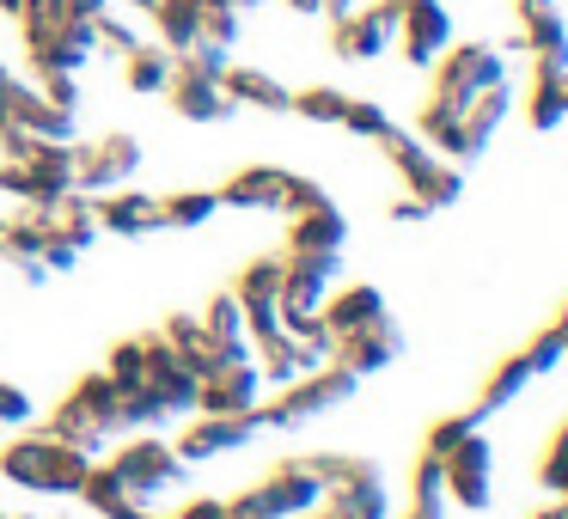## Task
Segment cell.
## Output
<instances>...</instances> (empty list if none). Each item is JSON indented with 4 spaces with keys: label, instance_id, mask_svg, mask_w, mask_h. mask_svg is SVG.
<instances>
[{
    "label": "cell",
    "instance_id": "obj_45",
    "mask_svg": "<svg viewBox=\"0 0 568 519\" xmlns=\"http://www.w3.org/2000/svg\"><path fill=\"white\" fill-rule=\"evenodd\" d=\"M287 336H300L312 360H331V348H336V330H331V324H324V312H312V318L287 324Z\"/></svg>",
    "mask_w": 568,
    "mask_h": 519
},
{
    "label": "cell",
    "instance_id": "obj_9",
    "mask_svg": "<svg viewBox=\"0 0 568 519\" xmlns=\"http://www.w3.org/2000/svg\"><path fill=\"white\" fill-rule=\"evenodd\" d=\"M440 477H446V501L453 507H465V513H483V507L495 501V446H489V434H465L458 446H446L440 458Z\"/></svg>",
    "mask_w": 568,
    "mask_h": 519
},
{
    "label": "cell",
    "instance_id": "obj_12",
    "mask_svg": "<svg viewBox=\"0 0 568 519\" xmlns=\"http://www.w3.org/2000/svg\"><path fill=\"white\" fill-rule=\"evenodd\" d=\"M397 43V0H373V7H348L331 19V50L343 62H379Z\"/></svg>",
    "mask_w": 568,
    "mask_h": 519
},
{
    "label": "cell",
    "instance_id": "obj_51",
    "mask_svg": "<svg viewBox=\"0 0 568 519\" xmlns=\"http://www.w3.org/2000/svg\"><path fill=\"white\" fill-rule=\"evenodd\" d=\"M111 0H68V13H80V19H99Z\"/></svg>",
    "mask_w": 568,
    "mask_h": 519
},
{
    "label": "cell",
    "instance_id": "obj_17",
    "mask_svg": "<svg viewBox=\"0 0 568 519\" xmlns=\"http://www.w3.org/2000/svg\"><path fill=\"white\" fill-rule=\"evenodd\" d=\"M416 135L428 141L440 160H453V165H470V160H483V153H489V141L465 123V104L428 99V104H422V116H416Z\"/></svg>",
    "mask_w": 568,
    "mask_h": 519
},
{
    "label": "cell",
    "instance_id": "obj_26",
    "mask_svg": "<svg viewBox=\"0 0 568 519\" xmlns=\"http://www.w3.org/2000/svg\"><path fill=\"white\" fill-rule=\"evenodd\" d=\"M263 489H270V501L282 507V519H300V513H312V507L324 501V482H318V470H312V458H282V465L263 477Z\"/></svg>",
    "mask_w": 568,
    "mask_h": 519
},
{
    "label": "cell",
    "instance_id": "obj_41",
    "mask_svg": "<svg viewBox=\"0 0 568 519\" xmlns=\"http://www.w3.org/2000/svg\"><path fill=\"white\" fill-rule=\"evenodd\" d=\"M239 31H245V13H239L233 0H209V26H202V43H221V50H233Z\"/></svg>",
    "mask_w": 568,
    "mask_h": 519
},
{
    "label": "cell",
    "instance_id": "obj_63",
    "mask_svg": "<svg viewBox=\"0 0 568 519\" xmlns=\"http://www.w3.org/2000/svg\"><path fill=\"white\" fill-rule=\"evenodd\" d=\"M0 172H7V160H0Z\"/></svg>",
    "mask_w": 568,
    "mask_h": 519
},
{
    "label": "cell",
    "instance_id": "obj_39",
    "mask_svg": "<svg viewBox=\"0 0 568 519\" xmlns=\"http://www.w3.org/2000/svg\"><path fill=\"white\" fill-rule=\"evenodd\" d=\"M526 360H531V373H538V379L562 367V360H568V336H562V324H544V330L526 343Z\"/></svg>",
    "mask_w": 568,
    "mask_h": 519
},
{
    "label": "cell",
    "instance_id": "obj_52",
    "mask_svg": "<svg viewBox=\"0 0 568 519\" xmlns=\"http://www.w3.org/2000/svg\"><path fill=\"white\" fill-rule=\"evenodd\" d=\"M531 519H568V501H550V507H538Z\"/></svg>",
    "mask_w": 568,
    "mask_h": 519
},
{
    "label": "cell",
    "instance_id": "obj_3",
    "mask_svg": "<svg viewBox=\"0 0 568 519\" xmlns=\"http://www.w3.org/2000/svg\"><path fill=\"white\" fill-rule=\"evenodd\" d=\"M43 428H50L55 440L80 446L87 458H104L116 434H129V416H123V391H116V379H111V373H87V379H80L74 391H68L62 404L50 409V421H43Z\"/></svg>",
    "mask_w": 568,
    "mask_h": 519
},
{
    "label": "cell",
    "instance_id": "obj_53",
    "mask_svg": "<svg viewBox=\"0 0 568 519\" xmlns=\"http://www.w3.org/2000/svg\"><path fill=\"white\" fill-rule=\"evenodd\" d=\"M287 7H294V13H306V19H312V13H324V0H287Z\"/></svg>",
    "mask_w": 568,
    "mask_h": 519
},
{
    "label": "cell",
    "instance_id": "obj_47",
    "mask_svg": "<svg viewBox=\"0 0 568 519\" xmlns=\"http://www.w3.org/2000/svg\"><path fill=\"white\" fill-rule=\"evenodd\" d=\"M38 92H43L50 104H62V111L80 116V86H74V74H38Z\"/></svg>",
    "mask_w": 568,
    "mask_h": 519
},
{
    "label": "cell",
    "instance_id": "obj_56",
    "mask_svg": "<svg viewBox=\"0 0 568 519\" xmlns=\"http://www.w3.org/2000/svg\"><path fill=\"white\" fill-rule=\"evenodd\" d=\"M233 7H239V13H257V7H263V0H233Z\"/></svg>",
    "mask_w": 568,
    "mask_h": 519
},
{
    "label": "cell",
    "instance_id": "obj_24",
    "mask_svg": "<svg viewBox=\"0 0 568 519\" xmlns=\"http://www.w3.org/2000/svg\"><path fill=\"white\" fill-rule=\"evenodd\" d=\"M196 318H202V336H209V348H214V367H221V360H251V330H245V312H239L233 287L214 294Z\"/></svg>",
    "mask_w": 568,
    "mask_h": 519
},
{
    "label": "cell",
    "instance_id": "obj_8",
    "mask_svg": "<svg viewBox=\"0 0 568 519\" xmlns=\"http://www.w3.org/2000/svg\"><path fill=\"white\" fill-rule=\"evenodd\" d=\"M141 147L129 129H111V135H92V141H74V184L87 196H104V190H123L129 177H141Z\"/></svg>",
    "mask_w": 568,
    "mask_h": 519
},
{
    "label": "cell",
    "instance_id": "obj_27",
    "mask_svg": "<svg viewBox=\"0 0 568 519\" xmlns=\"http://www.w3.org/2000/svg\"><path fill=\"white\" fill-rule=\"evenodd\" d=\"M392 318V306H385V294L373 282H348V287H331V299H324V324H331L336 336L348 330H367V324Z\"/></svg>",
    "mask_w": 568,
    "mask_h": 519
},
{
    "label": "cell",
    "instance_id": "obj_37",
    "mask_svg": "<svg viewBox=\"0 0 568 519\" xmlns=\"http://www.w3.org/2000/svg\"><path fill=\"white\" fill-rule=\"evenodd\" d=\"M287 111L306 116V123L336 129V123H343V111H348V92L343 86H306V92H294V104H287Z\"/></svg>",
    "mask_w": 568,
    "mask_h": 519
},
{
    "label": "cell",
    "instance_id": "obj_5",
    "mask_svg": "<svg viewBox=\"0 0 568 519\" xmlns=\"http://www.w3.org/2000/svg\"><path fill=\"white\" fill-rule=\"evenodd\" d=\"M361 379L348 367H336V360H324V367L300 373L294 385H275L270 404H257L251 416H257V428H300V421H318V416H336L343 404H355Z\"/></svg>",
    "mask_w": 568,
    "mask_h": 519
},
{
    "label": "cell",
    "instance_id": "obj_13",
    "mask_svg": "<svg viewBox=\"0 0 568 519\" xmlns=\"http://www.w3.org/2000/svg\"><path fill=\"white\" fill-rule=\"evenodd\" d=\"M453 43V13H446V0H397V43L409 68H434Z\"/></svg>",
    "mask_w": 568,
    "mask_h": 519
},
{
    "label": "cell",
    "instance_id": "obj_60",
    "mask_svg": "<svg viewBox=\"0 0 568 519\" xmlns=\"http://www.w3.org/2000/svg\"><path fill=\"white\" fill-rule=\"evenodd\" d=\"M556 324H562V336H568V306H562V318H556Z\"/></svg>",
    "mask_w": 568,
    "mask_h": 519
},
{
    "label": "cell",
    "instance_id": "obj_4",
    "mask_svg": "<svg viewBox=\"0 0 568 519\" xmlns=\"http://www.w3.org/2000/svg\"><path fill=\"white\" fill-rule=\"evenodd\" d=\"M19 26H26V55L38 74H80L99 55L92 19L68 13V0H31L26 13H19Z\"/></svg>",
    "mask_w": 568,
    "mask_h": 519
},
{
    "label": "cell",
    "instance_id": "obj_35",
    "mask_svg": "<svg viewBox=\"0 0 568 519\" xmlns=\"http://www.w3.org/2000/svg\"><path fill=\"white\" fill-rule=\"evenodd\" d=\"M404 519H453V501H446V477L428 452L416 458L409 470V501H404Z\"/></svg>",
    "mask_w": 568,
    "mask_h": 519
},
{
    "label": "cell",
    "instance_id": "obj_28",
    "mask_svg": "<svg viewBox=\"0 0 568 519\" xmlns=\"http://www.w3.org/2000/svg\"><path fill=\"white\" fill-rule=\"evenodd\" d=\"M221 86H226V99H233L239 111L287 116V104H294V92H287V86H282V80H275V74H263V68H233V62H226Z\"/></svg>",
    "mask_w": 568,
    "mask_h": 519
},
{
    "label": "cell",
    "instance_id": "obj_25",
    "mask_svg": "<svg viewBox=\"0 0 568 519\" xmlns=\"http://www.w3.org/2000/svg\"><path fill=\"white\" fill-rule=\"evenodd\" d=\"M80 501H87L99 519H153V507L141 501V495L129 489V482L116 477V470L104 465V458H92L87 482H80Z\"/></svg>",
    "mask_w": 568,
    "mask_h": 519
},
{
    "label": "cell",
    "instance_id": "obj_43",
    "mask_svg": "<svg viewBox=\"0 0 568 519\" xmlns=\"http://www.w3.org/2000/svg\"><path fill=\"white\" fill-rule=\"evenodd\" d=\"M221 519H282V507L270 501V489H263V482H251L245 495L221 501Z\"/></svg>",
    "mask_w": 568,
    "mask_h": 519
},
{
    "label": "cell",
    "instance_id": "obj_30",
    "mask_svg": "<svg viewBox=\"0 0 568 519\" xmlns=\"http://www.w3.org/2000/svg\"><path fill=\"white\" fill-rule=\"evenodd\" d=\"M148 13H153V31H160L153 43H165L172 55H184V50H196V43H202L209 0H153Z\"/></svg>",
    "mask_w": 568,
    "mask_h": 519
},
{
    "label": "cell",
    "instance_id": "obj_7",
    "mask_svg": "<svg viewBox=\"0 0 568 519\" xmlns=\"http://www.w3.org/2000/svg\"><path fill=\"white\" fill-rule=\"evenodd\" d=\"M104 465L116 470V477L129 482V489L141 495V501H160V495H172L178 482L190 477V465L178 458V446L165 440V434H153V428H141V434H129L116 452H104Z\"/></svg>",
    "mask_w": 568,
    "mask_h": 519
},
{
    "label": "cell",
    "instance_id": "obj_42",
    "mask_svg": "<svg viewBox=\"0 0 568 519\" xmlns=\"http://www.w3.org/2000/svg\"><path fill=\"white\" fill-rule=\"evenodd\" d=\"M477 428H483V416H477V409H465V416H440V421L428 428V446H422V452H428V458H440L446 446H458L465 434H477Z\"/></svg>",
    "mask_w": 568,
    "mask_h": 519
},
{
    "label": "cell",
    "instance_id": "obj_50",
    "mask_svg": "<svg viewBox=\"0 0 568 519\" xmlns=\"http://www.w3.org/2000/svg\"><path fill=\"white\" fill-rule=\"evenodd\" d=\"M165 519H221V501H190V507H178V513H165Z\"/></svg>",
    "mask_w": 568,
    "mask_h": 519
},
{
    "label": "cell",
    "instance_id": "obj_15",
    "mask_svg": "<svg viewBox=\"0 0 568 519\" xmlns=\"http://www.w3.org/2000/svg\"><path fill=\"white\" fill-rule=\"evenodd\" d=\"M233 299H239V312H245L251 343H263V336L282 330V257L245 263V275L233 282Z\"/></svg>",
    "mask_w": 568,
    "mask_h": 519
},
{
    "label": "cell",
    "instance_id": "obj_48",
    "mask_svg": "<svg viewBox=\"0 0 568 519\" xmlns=\"http://www.w3.org/2000/svg\"><path fill=\"white\" fill-rule=\"evenodd\" d=\"M312 202H331V190L312 184V177H294V184H287V214H294V208H312Z\"/></svg>",
    "mask_w": 568,
    "mask_h": 519
},
{
    "label": "cell",
    "instance_id": "obj_38",
    "mask_svg": "<svg viewBox=\"0 0 568 519\" xmlns=\"http://www.w3.org/2000/svg\"><path fill=\"white\" fill-rule=\"evenodd\" d=\"M336 129H348L355 141H379L385 129H392V111L373 104V99H348V111H343V123H336Z\"/></svg>",
    "mask_w": 568,
    "mask_h": 519
},
{
    "label": "cell",
    "instance_id": "obj_23",
    "mask_svg": "<svg viewBox=\"0 0 568 519\" xmlns=\"http://www.w3.org/2000/svg\"><path fill=\"white\" fill-rule=\"evenodd\" d=\"M348 245V214L336 202H312V208L287 214V251H336Z\"/></svg>",
    "mask_w": 568,
    "mask_h": 519
},
{
    "label": "cell",
    "instance_id": "obj_59",
    "mask_svg": "<svg viewBox=\"0 0 568 519\" xmlns=\"http://www.w3.org/2000/svg\"><path fill=\"white\" fill-rule=\"evenodd\" d=\"M129 7H141V13H148V7H153V0H129Z\"/></svg>",
    "mask_w": 568,
    "mask_h": 519
},
{
    "label": "cell",
    "instance_id": "obj_10",
    "mask_svg": "<svg viewBox=\"0 0 568 519\" xmlns=\"http://www.w3.org/2000/svg\"><path fill=\"white\" fill-rule=\"evenodd\" d=\"M336 275H343L336 251H282V330L312 318V312H324Z\"/></svg>",
    "mask_w": 568,
    "mask_h": 519
},
{
    "label": "cell",
    "instance_id": "obj_29",
    "mask_svg": "<svg viewBox=\"0 0 568 519\" xmlns=\"http://www.w3.org/2000/svg\"><path fill=\"white\" fill-rule=\"evenodd\" d=\"M404 190H409V196H416L428 214H446L458 196H465V165H453V160H440V153H428L416 172H404Z\"/></svg>",
    "mask_w": 568,
    "mask_h": 519
},
{
    "label": "cell",
    "instance_id": "obj_31",
    "mask_svg": "<svg viewBox=\"0 0 568 519\" xmlns=\"http://www.w3.org/2000/svg\"><path fill=\"white\" fill-rule=\"evenodd\" d=\"M251 360H257L263 385H294L300 373L324 367V360H312L306 343H300V336H287V330H275V336H263V343H251Z\"/></svg>",
    "mask_w": 568,
    "mask_h": 519
},
{
    "label": "cell",
    "instance_id": "obj_44",
    "mask_svg": "<svg viewBox=\"0 0 568 519\" xmlns=\"http://www.w3.org/2000/svg\"><path fill=\"white\" fill-rule=\"evenodd\" d=\"M92 31H99V50H111V55H129V50L141 43V31L129 26V19H116L111 7H104V13L92 19Z\"/></svg>",
    "mask_w": 568,
    "mask_h": 519
},
{
    "label": "cell",
    "instance_id": "obj_16",
    "mask_svg": "<svg viewBox=\"0 0 568 519\" xmlns=\"http://www.w3.org/2000/svg\"><path fill=\"white\" fill-rule=\"evenodd\" d=\"M257 440V416H202L184 421V434H178V458L184 465H209V458H226V452H245V446Z\"/></svg>",
    "mask_w": 568,
    "mask_h": 519
},
{
    "label": "cell",
    "instance_id": "obj_36",
    "mask_svg": "<svg viewBox=\"0 0 568 519\" xmlns=\"http://www.w3.org/2000/svg\"><path fill=\"white\" fill-rule=\"evenodd\" d=\"M214 214H221V190H172V196H160L165 226H209Z\"/></svg>",
    "mask_w": 568,
    "mask_h": 519
},
{
    "label": "cell",
    "instance_id": "obj_55",
    "mask_svg": "<svg viewBox=\"0 0 568 519\" xmlns=\"http://www.w3.org/2000/svg\"><path fill=\"white\" fill-rule=\"evenodd\" d=\"M348 7H355V0H324V13H331V19H336V13H348Z\"/></svg>",
    "mask_w": 568,
    "mask_h": 519
},
{
    "label": "cell",
    "instance_id": "obj_21",
    "mask_svg": "<svg viewBox=\"0 0 568 519\" xmlns=\"http://www.w3.org/2000/svg\"><path fill=\"white\" fill-rule=\"evenodd\" d=\"M31 208H38V221L50 226L55 238H68V245L80 251V257H87L92 245H99V214H92V196L87 190H62V196L55 202H31Z\"/></svg>",
    "mask_w": 568,
    "mask_h": 519
},
{
    "label": "cell",
    "instance_id": "obj_2",
    "mask_svg": "<svg viewBox=\"0 0 568 519\" xmlns=\"http://www.w3.org/2000/svg\"><path fill=\"white\" fill-rule=\"evenodd\" d=\"M92 458L80 446L55 440L50 428L26 434L19 428L13 440H0V477L13 482V489H31V495H55V501H74L80 482H87Z\"/></svg>",
    "mask_w": 568,
    "mask_h": 519
},
{
    "label": "cell",
    "instance_id": "obj_32",
    "mask_svg": "<svg viewBox=\"0 0 568 519\" xmlns=\"http://www.w3.org/2000/svg\"><path fill=\"white\" fill-rule=\"evenodd\" d=\"M172 62H178V55L165 50V43L141 38L135 50L123 55V80H129V92H135V99H160V92L172 86Z\"/></svg>",
    "mask_w": 568,
    "mask_h": 519
},
{
    "label": "cell",
    "instance_id": "obj_33",
    "mask_svg": "<svg viewBox=\"0 0 568 519\" xmlns=\"http://www.w3.org/2000/svg\"><path fill=\"white\" fill-rule=\"evenodd\" d=\"M531 379H538V373H531L526 348H519V355H501V360L489 367V379H483V391H477V404H470V409H477V416L489 421L495 409H507V404H514V397L526 391Z\"/></svg>",
    "mask_w": 568,
    "mask_h": 519
},
{
    "label": "cell",
    "instance_id": "obj_11",
    "mask_svg": "<svg viewBox=\"0 0 568 519\" xmlns=\"http://www.w3.org/2000/svg\"><path fill=\"white\" fill-rule=\"evenodd\" d=\"M434 74V99L440 104H470L483 86L507 80V62L495 43H446V55L428 68Z\"/></svg>",
    "mask_w": 568,
    "mask_h": 519
},
{
    "label": "cell",
    "instance_id": "obj_22",
    "mask_svg": "<svg viewBox=\"0 0 568 519\" xmlns=\"http://www.w3.org/2000/svg\"><path fill=\"white\" fill-rule=\"evenodd\" d=\"M519 38H514V50H526L538 68H568V19H562V7H526L519 13Z\"/></svg>",
    "mask_w": 568,
    "mask_h": 519
},
{
    "label": "cell",
    "instance_id": "obj_20",
    "mask_svg": "<svg viewBox=\"0 0 568 519\" xmlns=\"http://www.w3.org/2000/svg\"><path fill=\"white\" fill-rule=\"evenodd\" d=\"M287 184L294 172L282 165H245L221 184V208H245V214H287Z\"/></svg>",
    "mask_w": 568,
    "mask_h": 519
},
{
    "label": "cell",
    "instance_id": "obj_46",
    "mask_svg": "<svg viewBox=\"0 0 568 519\" xmlns=\"http://www.w3.org/2000/svg\"><path fill=\"white\" fill-rule=\"evenodd\" d=\"M31 416H38V404H31V391H26V385L0 379V428H26Z\"/></svg>",
    "mask_w": 568,
    "mask_h": 519
},
{
    "label": "cell",
    "instance_id": "obj_64",
    "mask_svg": "<svg viewBox=\"0 0 568 519\" xmlns=\"http://www.w3.org/2000/svg\"><path fill=\"white\" fill-rule=\"evenodd\" d=\"M0 440H7V428H0Z\"/></svg>",
    "mask_w": 568,
    "mask_h": 519
},
{
    "label": "cell",
    "instance_id": "obj_58",
    "mask_svg": "<svg viewBox=\"0 0 568 519\" xmlns=\"http://www.w3.org/2000/svg\"><path fill=\"white\" fill-rule=\"evenodd\" d=\"M526 7H550V0H519V13H526Z\"/></svg>",
    "mask_w": 568,
    "mask_h": 519
},
{
    "label": "cell",
    "instance_id": "obj_1",
    "mask_svg": "<svg viewBox=\"0 0 568 519\" xmlns=\"http://www.w3.org/2000/svg\"><path fill=\"white\" fill-rule=\"evenodd\" d=\"M123 391V416L129 434L141 428H160V421H178L196 409V373L178 360V348L165 343L160 330H141L129 343L111 348V367H104Z\"/></svg>",
    "mask_w": 568,
    "mask_h": 519
},
{
    "label": "cell",
    "instance_id": "obj_40",
    "mask_svg": "<svg viewBox=\"0 0 568 519\" xmlns=\"http://www.w3.org/2000/svg\"><path fill=\"white\" fill-rule=\"evenodd\" d=\"M538 482L556 495V501H568V428H556V440L544 446V465H538Z\"/></svg>",
    "mask_w": 568,
    "mask_h": 519
},
{
    "label": "cell",
    "instance_id": "obj_49",
    "mask_svg": "<svg viewBox=\"0 0 568 519\" xmlns=\"http://www.w3.org/2000/svg\"><path fill=\"white\" fill-rule=\"evenodd\" d=\"M392 221H397V226H404V221H428V208H422V202H416V196H409V190H404V196L392 202Z\"/></svg>",
    "mask_w": 568,
    "mask_h": 519
},
{
    "label": "cell",
    "instance_id": "obj_61",
    "mask_svg": "<svg viewBox=\"0 0 568 519\" xmlns=\"http://www.w3.org/2000/svg\"><path fill=\"white\" fill-rule=\"evenodd\" d=\"M0 233H7V214H0Z\"/></svg>",
    "mask_w": 568,
    "mask_h": 519
},
{
    "label": "cell",
    "instance_id": "obj_54",
    "mask_svg": "<svg viewBox=\"0 0 568 519\" xmlns=\"http://www.w3.org/2000/svg\"><path fill=\"white\" fill-rule=\"evenodd\" d=\"M26 7H31V0H0V13H7V19H19Z\"/></svg>",
    "mask_w": 568,
    "mask_h": 519
},
{
    "label": "cell",
    "instance_id": "obj_34",
    "mask_svg": "<svg viewBox=\"0 0 568 519\" xmlns=\"http://www.w3.org/2000/svg\"><path fill=\"white\" fill-rule=\"evenodd\" d=\"M526 123L531 129H562L568 123V68H538L526 92Z\"/></svg>",
    "mask_w": 568,
    "mask_h": 519
},
{
    "label": "cell",
    "instance_id": "obj_14",
    "mask_svg": "<svg viewBox=\"0 0 568 519\" xmlns=\"http://www.w3.org/2000/svg\"><path fill=\"white\" fill-rule=\"evenodd\" d=\"M263 404V373L257 360H221L196 379V409L202 416H251Z\"/></svg>",
    "mask_w": 568,
    "mask_h": 519
},
{
    "label": "cell",
    "instance_id": "obj_57",
    "mask_svg": "<svg viewBox=\"0 0 568 519\" xmlns=\"http://www.w3.org/2000/svg\"><path fill=\"white\" fill-rule=\"evenodd\" d=\"M55 519H99V513H92V507H87V513H55Z\"/></svg>",
    "mask_w": 568,
    "mask_h": 519
},
{
    "label": "cell",
    "instance_id": "obj_62",
    "mask_svg": "<svg viewBox=\"0 0 568 519\" xmlns=\"http://www.w3.org/2000/svg\"><path fill=\"white\" fill-rule=\"evenodd\" d=\"M0 519H13V513H7V507H0Z\"/></svg>",
    "mask_w": 568,
    "mask_h": 519
},
{
    "label": "cell",
    "instance_id": "obj_6",
    "mask_svg": "<svg viewBox=\"0 0 568 519\" xmlns=\"http://www.w3.org/2000/svg\"><path fill=\"white\" fill-rule=\"evenodd\" d=\"M312 470L324 482V507L343 519H392V482L373 458L355 452H312Z\"/></svg>",
    "mask_w": 568,
    "mask_h": 519
},
{
    "label": "cell",
    "instance_id": "obj_18",
    "mask_svg": "<svg viewBox=\"0 0 568 519\" xmlns=\"http://www.w3.org/2000/svg\"><path fill=\"white\" fill-rule=\"evenodd\" d=\"M331 360H336V367H348L355 379H367V373H385L392 360H404V330H397L392 318L367 324V330H348V336H336Z\"/></svg>",
    "mask_w": 568,
    "mask_h": 519
},
{
    "label": "cell",
    "instance_id": "obj_19",
    "mask_svg": "<svg viewBox=\"0 0 568 519\" xmlns=\"http://www.w3.org/2000/svg\"><path fill=\"white\" fill-rule=\"evenodd\" d=\"M92 214H99V233L111 238H148L160 233V196H148V190L123 184V190H104V196H92Z\"/></svg>",
    "mask_w": 568,
    "mask_h": 519
}]
</instances>
